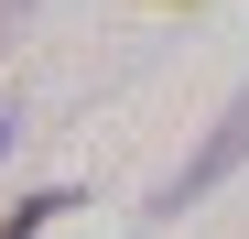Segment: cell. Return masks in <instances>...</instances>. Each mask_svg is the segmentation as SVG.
Masks as SVG:
<instances>
[{"label":"cell","mask_w":249,"mask_h":239,"mask_svg":"<svg viewBox=\"0 0 249 239\" xmlns=\"http://www.w3.org/2000/svg\"><path fill=\"white\" fill-rule=\"evenodd\" d=\"M238 163H249V87H238V98L217 109V131H206V141L184 152V163H174V174H162V196H152V218H184V207H195V196H217V185H228Z\"/></svg>","instance_id":"6da1fadb"},{"label":"cell","mask_w":249,"mask_h":239,"mask_svg":"<svg viewBox=\"0 0 249 239\" xmlns=\"http://www.w3.org/2000/svg\"><path fill=\"white\" fill-rule=\"evenodd\" d=\"M65 207H76V196H65V185H44V196H22V207H11V218H0V239H44V228H54Z\"/></svg>","instance_id":"7a4b0ae2"},{"label":"cell","mask_w":249,"mask_h":239,"mask_svg":"<svg viewBox=\"0 0 249 239\" xmlns=\"http://www.w3.org/2000/svg\"><path fill=\"white\" fill-rule=\"evenodd\" d=\"M22 11H33V0H0V44H11V33H22Z\"/></svg>","instance_id":"3957f363"},{"label":"cell","mask_w":249,"mask_h":239,"mask_svg":"<svg viewBox=\"0 0 249 239\" xmlns=\"http://www.w3.org/2000/svg\"><path fill=\"white\" fill-rule=\"evenodd\" d=\"M0 141H11V120H0Z\"/></svg>","instance_id":"277c9868"}]
</instances>
